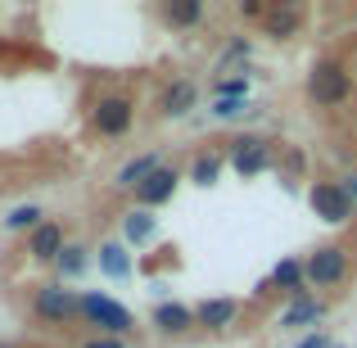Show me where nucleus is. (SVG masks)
Returning a JSON list of instances; mask_svg holds the SVG:
<instances>
[{
    "label": "nucleus",
    "instance_id": "25",
    "mask_svg": "<svg viewBox=\"0 0 357 348\" xmlns=\"http://www.w3.org/2000/svg\"><path fill=\"white\" fill-rule=\"evenodd\" d=\"M240 14H244V18H262V14H267V9H262L258 0H244V5H240Z\"/></svg>",
    "mask_w": 357,
    "mask_h": 348
},
{
    "label": "nucleus",
    "instance_id": "6",
    "mask_svg": "<svg viewBox=\"0 0 357 348\" xmlns=\"http://www.w3.org/2000/svg\"><path fill=\"white\" fill-rule=\"evenodd\" d=\"M131 122H136V105H131L127 96H105L96 109H91V127L100 131V136H127Z\"/></svg>",
    "mask_w": 357,
    "mask_h": 348
},
{
    "label": "nucleus",
    "instance_id": "3",
    "mask_svg": "<svg viewBox=\"0 0 357 348\" xmlns=\"http://www.w3.org/2000/svg\"><path fill=\"white\" fill-rule=\"evenodd\" d=\"M32 317L45 326H68L77 321V294L73 289H63L59 280H50V285H41L32 294Z\"/></svg>",
    "mask_w": 357,
    "mask_h": 348
},
{
    "label": "nucleus",
    "instance_id": "18",
    "mask_svg": "<svg viewBox=\"0 0 357 348\" xmlns=\"http://www.w3.org/2000/svg\"><path fill=\"white\" fill-rule=\"evenodd\" d=\"M154 227H158V222H154V213H149V209H131L127 218H122V235H127L131 244L154 240Z\"/></svg>",
    "mask_w": 357,
    "mask_h": 348
},
{
    "label": "nucleus",
    "instance_id": "11",
    "mask_svg": "<svg viewBox=\"0 0 357 348\" xmlns=\"http://www.w3.org/2000/svg\"><path fill=\"white\" fill-rule=\"evenodd\" d=\"M321 317H326V303H321V298L298 294L294 303H289L285 312H280V326H285V331H298V326H317Z\"/></svg>",
    "mask_w": 357,
    "mask_h": 348
},
{
    "label": "nucleus",
    "instance_id": "14",
    "mask_svg": "<svg viewBox=\"0 0 357 348\" xmlns=\"http://www.w3.org/2000/svg\"><path fill=\"white\" fill-rule=\"evenodd\" d=\"M262 18H267V36H276V41H280V36H294L298 32L303 9H298V5H276V9H267Z\"/></svg>",
    "mask_w": 357,
    "mask_h": 348
},
{
    "label": "nucleus",
    "instance_id": "28",
    "mask_svg": "<svg viewBox=\"0 0 357 348\" xmlns=\"http://www.w3.org/2000/svg\"><path fill=\"white\" fill-rule=\"evenodd\" d=\"M0 348H18V344H9V340H0Z\"/></svg>",
    "mask_w": 357,
    "mask_h": 348
},
{
    "label": "nucleus",
    "instance_id": "15",
    "mask_svg": "<svg viewBox=\"0 0 357 348\" xmlns=\"http://www.w3.org/2000/svg\"><path fill=\"white\" fill-rule=\"evenodd\" d=\"M158 14H163L167 27H195L204 18V5H199V0H167Z\"/></svg>",
    "mask_w": 357,
    "mask_h": 348
},
{
    "label": "nucleus",
    "instance_id": "26",
    "mask_svg": "<svg viewBox=\"0 0 357 348\" xmlns=\"http://www.w3.org/2000/svg\"><path fill=\"white\" fill-rule=\"evenodd\" d=\"M298 348H331V344H326V340H321V335H307V340H303V344H298Z\"/></svg>",
    "mask_w": 357,
    "mask_h": 348
},
{
    "label": "nucleus",
    "instance_id": "5",
    "mask_svg": "<svg viewBox=\"0 0 357 348\" xmlns=\"http://www.w3.org/2000/svg\"><path fill=\"white\" fill-rule=\"evenodd\" d=\"M344 276H349V253H344L340 244H321V249L303 262V280H307V285H317V289L340 285Z\"/></svg>",
    "mask_w": 357,
    "mask_h": 348
},
{
    "label": "nucleus",
    "instance_id": "12",
    "mask_svg": "<svg viewBox=\"0 0 357 348\" xmlns=\"http://www.w3.org/2000/svg\"><path fill=\"white\" fill-rule=\"evenodd\" d=\"M195 100H199V86H195V82H172V86L163 91V114L167 118H185L195 109Z\"/></svg>",
    "mask_w": 357,
    "mask_h": 348
},
{
    "label": "nucleus",
    "instance_id": "16",
    "mask_svg": "<svg viewBox=\"0 0 357 348\" xmlns=\"http://www.w3.org/2000/svg\"><path fill=\"white\" fill-rule=\"evenodd\" d=\"M100 271H105V276H114V280H127L131 276V258H127V249H122L118 240L100 244Z\"/></svg>",
    "mask_w": 357,
    "mask_h": 348
},
{
    "label": "nucleus",
    "instance_id": "24",
    "mask_svg": "<svg viewBox=\"0 0 357 348\" xmlns=\"http://www.w3.org/2000/svg\"><path fill=\"white\" fill-rule=\"evenodd\" d=\"M82 348H127L122 340H109V335H100V340H86Z\"/></svg>",
    "mask_w": 357,
    "mask_h": 348
},
{
    "label": "nucleus",
    "instance_id": "27",
    "mask_svg": "<svg viewBox=\"0 0 357 348\" xmlns=\"http://www.w3.org/2000/svg\"><path fill=\"white\" fill-rule=\"evenodd\" d=\"M340 186H344V190H349V195H353V199H357V176H344V181H340Z\"/></svg>",
    "mask_w": 357,
    "mask_h": 348
},
{
    "label": "nucleus",
    "instance_id": "10",
    "mask_svg": "<svg viewBox=\"0 0 357 348\" xmlns=\"http://www.w3.org/2000/svg\"><path fill=\"white\" fill-rule=\"evenodd\" d=\"M240 303L236 298H204L199 308H195V326H208V331H227L231 321H236Z\"/></svg>",
    "mask_w": 357,
    "mask_h": 348
},
{
    "label": "nucleus",
    "instance_id": "13",
    "mask_svg": "<svg viewBox=\"0 0 357 348\" xmlns=\"http://www.w3.org/2000/svg\"><path fill=\"white\" fill-rule=\"evenodd\" d=\"M154 326H158L163 335H185V331L195 326V312H190L185 303H158V308H154Z\"/></svg>",
    "mask_w": 357,
    "mask_h": 348
},
{
    "label": "nucleus",
    "instance_id": "9",
    "mask_svg": "<svg viewBox=\"0 0 357 348\" xmlns=\"http://www.w3.org/2000/svg\"><path fill=\"white\" fill-rule=\"evenodd\" d=\"M63 222H41L32 235H27V253H32L36 262H54L63 253Z\"/></svg>",
    "mask_w": 357,
    "mask_h": 348
},
{
    "label": "nucleus",
    "instance_id": "21",
    "mask_svg": "<svg viewBox=\"0 0 357 348\" xmlns=\"http://www.w3.org/2000/svg\"><path fill=\"white\" fill-rule=\"evenodd\" d=\"M54 267H59V276H63V280L82 276V271H86V249H82V244H63V253L54 258Z\"/></svg>",
    "mask_w": 357,
    "mask_h": 348
},
{
    "label": "nucleus",
    "instance_id": "2",
    "mask_svg": "<svg viewBox=\"0 0 357 348\" xmlns=\"http://www.w3.org/2000/svg\"><path fill=\"white\" fill-rule=\"evenodd\" d=\"M77 317L86 326H96V331H105L109 340H122V335L136 326V317H131L122 303H114L109 294H82L77 298Z\"/></svg>",
    "mask_w": 357,
    "mask_h": 348
},
{
    "label": "nucleus",
    "instance_id": "19",
    "mask_svg": "<svg viewBox=\"0 0 357 348\" xmlns=\"http://www.w3.org/2000/svg\"><path fill=\"white\" fill-rule=\"evenodd\" d=\"M271 285H280V289H285V294H303V285H307V280H303V262H294V258H280L276 262V271H271Z\"/></svg>",
    "mask_w": 357,
    "mask_h": 348
},
{
    "label": "nucleus",
    "instance_id": "20",
    "mask_svg": "<svg viewBox=\"0 0 357 348\" xmlns=\"http://www.w3.org/2000/svg\"><path fill=\"white\" fill-rule=\"evenodd\" d=\"M41 222H45V213L36 209V204H18V209H9L5 218H0V227H5V231H27V235H32Z\"/></svg>",
    "mask_w": 357,
    "mask_h": 348
},
{
    "label": "nucleus",
    "instance_id": "4",
    "mask_svg": "<svg viewBox=\"0 0 357 348\" xmlns=\"http://www.w3.org/2000/svg\"><path fill=\"white\" fill-rule=\"evenodd\" d=\"M307 204H312V213L321 222H331V227H344V222H353V213H357V199L344 190L340 181L312 186V190H307Z\"/></svg>",
    "mask_w": 357,
    "mask_h": 348
},
{
    "label": "nucleus",
    "instance_id": "7",
    "mask_svg": "<svg viewBox=\"0 0 357 348\" xmlns=\"http://www.w3.org/2000/svg\"><path fill=\"white\" fill-rule=\"evenodd\" d=\"M231 167H236L240 176H258V172H267V167H271V145H267V140H258V136H240V140H231Z\"/></svg>",
    "mask_w": 357,
    "mask_h": 348
},
{
    "label": "nucleus",
    "instance_id": "23",
    "mask_svg": "<svg viewBox=\"0 0 357 348\" xmlns=\"http://www.w3.org/2000/svg\"><path fill=\"white\" fill-rule=\"evenodd\" d=\"M236 114H244V100H218L213 105V118H236Z\"/></svg>",
    "mask_w": 357,
    "mask_h": 348
},
{
    "label": "nucleus",
    "instance_id": "17",
    "mask_svg": "<svg viewBox=\"0 0 357 348\" xmlns=\"http://www.w3.org/2000/svg\"><path fill=\"white\" fill-rule=\"evenodd\" d=\"M158 167H163V163H158V154H140V158H131V163H122L118 186H122V190H136L149 172H158Z\"/></svg>",
    "mask_w": 357,
    "mask_h": 348
},
{
    "label": "nucleus",
    "instance_id": "1",
    "mask_svg": "<svg viewBox=\"0 0 357 348\" xmlns=\"http://www.w3.org/2000/svg\"><path fill=\"white\" fill-rule=\"evenodd\" d=\"M307 96L317 100L321 109H335V105H349L353 100V73L335 59H321L312 73H307Z\"/></svg>",
    "mask_w": 357,
    "mask_h": 348
},
{
    "label": "nucleus",
    "instance_id": "22",
    "mask_svg": "<svg viewBox=\"0 0 357 348\" xmlns=\"http://www.w3.org/2000/svg\"><path fill=\"white\" fill-rule=\"evenodd\" d=\"M218 172H222V154H199V158H195V167H190V181L195 186H213V181H218Z\"/></svg>",
    "mask_w": 357,
    "mask_h": 348
},
{
    "label": "nucleus",
    "instance_id": "8",
    "mask_svg": "<svg viewBox=\"0 0 357 348\" xmlns=\"http://www.w3.org/2000/svg\"><path fill=\"white\" fill-rule=\"evenodd\" d=\"M176 181L181 176L172 172V167H158V172H149L145 181L136 186V199H140V209H158V204H167L176 195Z\"/></svg>",
    "mask_w": 357,
    "mask_h": 348
}]
</instances>
